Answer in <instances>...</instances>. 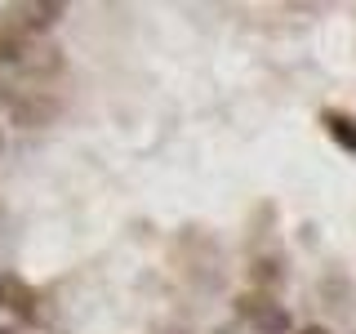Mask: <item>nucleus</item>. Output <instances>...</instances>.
<instances>
[{"label": "nucleus", "mask_w": 356, "mask_h": 334, "mask_svg": "<svg viewBox=\"0 0 356 334\" xmlns=\"http://www.w3.org/2000/svg\"><path fill=\"white\" fill-rule=\"evenodd\" d=\"M63 14H67V5H58V0H14V5H0V27L31 40L40 31H49Z\"/></svg>", "instance_id": "f257e3e1"}, {"label": "nucleus", "mask_w": 356, "mask_h": 334, "mask_svg": "<svg viewBox=\"0 0 356 334\" xmlns=\"http://www.w3.org/2000/svg\"><path fill=\"white\" fill-rule=\"evenodd\" d=\"M236 317L259 334H289L285 303H276V294H263V289H254V285L236 294Z\"/></svg>", "instance_id": "f03ea898"}, {"label": "nucleus", "mask_w": 356, "mask_h": 334, "mask_svg": "<svg viewBox=\"0 0 356 334\" xmlns=\"http://www.w3.org/2000/svg\"><path fill=\"white\" fill-rule=\"evenodd\" d=\"M0 308H9L18 321H31V326H49L54 321L49 294H40V289L27 285L22 276H0Z\"/></svg>", "instance_id": "7ed1b4c3"}, {"label": "nucleus", "mask_w": 356, "mask_h": 334, "mask_svg": "<svg viewBox=\"0 0 356 334\" xmlns=\"http://www.w3.org/2000/svg\"><path fill=\"white\" fill-rule=\"evenodd\" d=\"M0 103L9 107V116H14L18 125H44V120L58 116V103H54V98H44V94H36V89L14 94V85H0Z\"/></svg>", "instance_id": "20e7f679"}, {"label": "nucleus", "mask_w": 356, "mask_h": 334, "mask_svg": "<svg viewBox=\"0 0 356 334\" xmlns=\"http://www.w3.org/2000/svg\"><path fill=\"white\" fill-rule=\"evenodd\" d=\"M316 125L325 129L348 156H356V116H352V111H343V107H321V111H316Z\"/></svg>", "instance_id": "39448f33"}, {"label": "nucleus", "mask_w": 356, "mask_h": 334, "mask_svg": "<svg viewBox=\"0 0 356 334\" xmlns=\"http://www.w3.org/2000/svg\"><path fill=\"white\" fill-rule=\"evenodd\" d=\"M27 54H31V40L27 36L0 27V63H27Z\"/></svg>", "instance_id": "423d86ee"}, {"label": "nucleus", "mask_w": 356, "mask_h": 334, "mask_svg": "<svg viewBox=\"0 0 356 334\" xmlns=\"http://www.w3.org/2000/svg\"><path fill=\"white\" fill-rule=\"evenodd\" d=\"M298 334H330V330H321V326H307V330H298Z\"/></svg>", "instance_id": "0eeeda50"}, {"label": "nucleus", "mask_w": 356, "mask_h": 334, "mask_svg": "<svg viewBox=\"0 0 356 334\" xmlns=\"http://www.w3.org/2000/svg\"><path fill=\"white\" fill-rule=\"evenodd\" d=\"M0 334H14V330H0Z\"/></svg>", "instance_id": "6e6552de"}, {"label": "nucleus", "mask_w": 356, "mask_h": 334, "mask_svg": "<svg viewBox=\"0 0 356 334\" xmlns=\"http://www.w3.org/2000/svg\"><path fill=\"white\" fill-rule=\"evenodd\" d=\"M0 143H5V138H0Z\"/></svg>", "instance_id": "1a4fd4ad"}]
</instances>
